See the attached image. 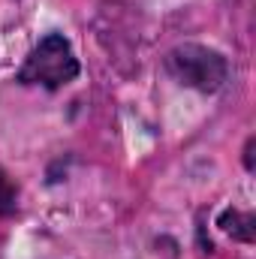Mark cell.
<instances>
[{
  "mask_svg": "<svg viewBox=\"0 0 256 259\" xmlns=\"http://www.w3.org/2000/svg\"><path fill=\"white\" fill-rule=\"evenodd\" d=\"M163 64L178 84L193 88L199 94H217L229 78V61L217 49L202 42H181L169 49Z\"/></svg>",
  "mask_w": 256,
  "mask_h": 259,
  "instance_id": "1",
  "label": "cell"
},
{
  "mask_svg": "<svg viewBox=\"0 0 256 259\" xmlns=\"http://www.w3.org/2000/svg\"><path fill=\"white\" fill-rule=\"evenodd\" d=\"M81 72V64L64 33H49L36 42V49L27 55V61L18 69L21 84H39L49 91H58L69 81H75Z\"/></svg>",
  "mask_w": 256,
  "mask_h": 259,
  "instance_id": "2",
  "label": "cell"
},
{
  "mask_svg": "<svg viewBox=\"0 0 256 259\" xmlns=\"http://www.w3.org/2000/svg\"><path fill=\"white\" fill-rule=\"evenodd\" d=\"M217 226H220L223 232H229L232 238H238V241H247V244L253 241V217H250V214H241V211L229 208V211L220 214Z\"/></svg>",
  "mask_w": 256,
  "mask_h": 259,
  "instance_id": "3",
  "label": "cell"
},
{
  "mask_svg": "<svg viewBox=\"0 0 256 259\" xmlns=\"http://www.w3.org/2000/svg\"><path fill=\"white\" fill-rule=\"evenodd\" d=\"M12 211H15V190H12L6 172L0 169V217L3 214H12Z\"/></svg>",
  "mask_w": 256,
  "mask_h": 259,
  "instance_id": "4",
  "label": "cell"
}]
</instances>
